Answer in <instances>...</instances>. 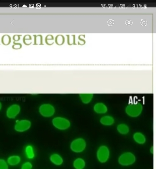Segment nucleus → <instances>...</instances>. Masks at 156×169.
I'll list each match as a JSON object with an SVG mask.
<instances>
[{
	"instance_id": "1",
	"label": "nucleus",
	"mask_w": 156,
	"mask_h": 169,
	"mask_svg": "<svg viewBox=\"0 0 156 169\" xmlns=\"http://www.w3.org/2000/svg\"><path fill=\"white\" fill-rule=\"evenodd\" d=\"M111 151L110 148L106 145H100L97 148L96 152L97 160L101 164L107 163L111 157Z\"/></svg>"
},
{
	"instance_id": "2",
	"label": "nucleus",
	"mask_w": 156,
	"mask_h": 169,
	"mask_svg": "<svg viewBox=\"0 0 156 169\" xmlns=\"http://www.w3.org/2000/svg\"><path fill=\"white\" fill-rule=\"evenodd\" d=\"M136 157L133 153L127 151L123 153L119 156L118 162L123 167L132 166L136 162Z\"/></svg>"
},
{
	"instance_id": "3",
	"label": "nucleus",
	"mask_w": 156,
	"mask_h": 169,
	"mask_svg": "<svg viewBox=\"0 0 156 169\" xmlns=\"http://www.w3.org/2000/svg\"><path fill=\"white\" fill-rule=\"evenodd\" d=\"M87 147L86 141L81 137L76 138L73 140L70 145V149L76 154H81L84 152Z\"/></svg>"
},
{
	"instance_id": "4",
	"label": "nucleus",
	"mask_w": 156,
	"mask_h": 169,
	"mask_svg": "<svg viewBox=\"0 0 156 169\" xmlns=\"http://www.w3.org/2000/svg\"><path fill=\"white\" fill-rule=\"evenodd\" d=\"M143 106L140 103H132L129 104L126 107V111L127 114L132 117H137L141 113Z\"/></svg>"
},
{
	"instance_id": "5",
	"label": "nucleus",
	"mask_w": 156,
	"mask_h": 169,
	"mask_svg": "<svg viewBox=\"0 0 156 169\" xmlns=\"http://www.w3.org/2000/svg\"><path fill=\"white\" fill-rule=\"evenodd\" d=\"M52 123L55 127L61 130L68 129L70 125L69 120L60 117L55 118L52 121Z\"/></svg>"
},
{
	"instance_id": "6",
	"label": "nucleus",
	"mask_w": 156,
	"mask_h": 169,
	"mask_svg": "<svg viewBox=\"0 0 156 169\" xmlns=\"http://www.w3.org/2000/svg\"><path fill=\"white\" fill-rule=\"evenodd\" d=\"M41 114L44 117H48L53 115L55 109L53 106L49 104L42 105L39 109Z\"/></svg>"
},
{
	"instance_id": "7",
	"label": "nucleus",
	"mask_w": 156,
	"mask_h": 169,
	"mask_svg": "<svg viewBox=\"0 0 156 169\" xmlns=\"http://www.w3.org/2000/svg\"><path fill=\"white\" fill-rule=\"evenodd\" d=\"M49 160L52 164L57 166H60L64 162L63 157L57 153H53L49 157Z\"/></svg>"
},
{
	"instance_id": "8",
	"label": "nucleus",
	"mask_w": 156,
	"mask_h": 169,
	"mask_svg": "<svg viewBox=\"0 0 156 169\" xmlns=\"http://www.w3.org/2000/svg\"><path fill=\"white\" fill-rule=\"evenodd\" d=\"M30 121L27 120H22L18 121L15 125V129L18 132H24L30 128Z\"/></svg>"
},
{
	"instance_id": "9",
	"label": "nucleus",
	"mask_w": 156,
	"mask_h": 169,
	"mask_svg": "<svg viewBox=\"0 0 156 169\" xmlns=\"http://www.w3.org/2000/svg\"><path fill=\"white\" fill-rule=\"evenodd\" d=\"M20 111V107L18 105H12L7 110V116L10 118H13L17 116Z\"/></svg>"
},
{
	"instance_id": "10",
	"label": "nucleus",
	"mask_w": 156,
	"mask_h": 169,
	"mask_svg": "<svg viewBox=\"0 0 156 169\" xmlns=\"http://www.w3.org/2000/svg\"><path fill=\"white\" fill-rule=\"evenodd\" d=\"M86 166V161L82 157L76 158L73 163V166L75 169H85Z\"/></svg>"
},
{
	"instance_id": "11",
	"label": "nucleus",
	"mask_w": 156,
	"mask_h": 169,
	"mask_svg": "<svg viewBox=\"0 0 156 169\" xmlns=\"http://www.w3.org/2000/svg\"><path fill=\"white\" fill-rule=\"evenodd\" d=\"M134 140L136 143L139 145H143L146 143V137L142 133L136 132L133 136Z\"/></svg>"
},
{
	"instance_id": "12",
	"label": "nucleus",
	"mask_w": 156,
	"mask_h": 169,
	"mask_svg": "<svg viewBox=\"0 0 156 169\" xmlns=\"http://www.w3.org/2000/svg\"><path fill=\"white\" fill-rule=\"evenodd\" d=\"M20 157L18 155H13L10 156L7 160V162L11 166H15L20 162Z\"/></svg>"
},
{
	"instance_id": "13",
	"label": "nucleus",
	"mask_w": 156,
	"mask_h": 169,
	"mask_svg": "<svg viewBox=\"0 0 156 169\" xmlns=\"http://www.w3.org/2000/svg\"><path fill=\"white\" fill-rule=\"evenodd\" d=\"M94 111L98 113H106L108 109L106 105L102 103H98L94 106Z\"/></svg>"
},
{
	"instance_id": "14",
	"label": "nucleus",
	"mask_w": 156,
	"mask_h": 169,
	"mask_svg": "<svg viewBox=\"0 0 156 169\" xmlns=\"http://www.w3.org/2000/svg\"><path fill=\"white\" fill-rule=\"evenodd\" d=\"M114 119L112 116H106L102 117L100 120L101 123L105 125H111L114 123Z\"/></svg>"
},
{
	"instance_id": "15",
	"label": "nucleus",
	"mask_w": 156,
	"mask_h": 169,
	"mask_svg": "<svg viewBox=\"0 0 156 169\" xmlns=\"http://www.w3.org/2000/svg\"><path fill=\"white\" fill-rule=\"evenodd\" d=\"M25 154L27 158L30 159H33L35 156L34 149L31 145H28L25 149Z\"/></svg>"
},
{
	"instance_id": "16",
	"label": "nucleus",
	"mask_w": 156,
	"mask_h": 169,
	"mask_svg": "<svg viewBox=\"0 0 156 169\" xmlns=\"http://www.w3.org/2000/svg\"><path fill=\"white\" fill-rule=\"evenodd\" d=\"M117 129L121 134L126 135L129 132V128L125 124H120L118 126Z\"/></svg>"
},
{
	"instance_id": "17",
	"label": "nucleus",
	"mask_w": 156,
	"mask_h": 169,
	"mask_svg": "<svg viewBox=\"0 0 156 169\" xmlns=\"http://www.w3.org/2000/svg\"><path fill=\"white\" fill-rule=\"evenodd\" d=\"M80 96L82 100L83 103L87 104L89 103L92 99L93 97L92 93H81Z\"/></svg>"
},
{
	"instance_id": "18",
	"label": "nucleus",
	"mask_w": 156,
	"mask_h": 169,
	"mask_svg": "<svg viewBox=\"0 0 156 169\" xmlns=\"http://www.w3.org/2000/svg\"><path fill=\"white\" fill-rule=\"evenodd\" d=\"M34 45H44L43 37L41 34H34Z\"/></svg>"
},
{
	"instance_id": "19",
	"label": "nucleus",
	"mask_w": 156,
	"mask_h": 169,
	"mask_svg": "<svg viewBox=\"0 0 156 169\" xmlns=\"http://www.w3.org/2000/svg\"><path fill=\"white\" fill-rule=\"evenodd\" d=\"M65 39V37L62 34H58L57 35L55 39V41L56 44L61 46L64 44Z\"/></svg>"
},
{
	"instance_id": "20",
	"label": "nucleus",
	"mask_w": 156,
	"mask_h": 169,
	"mask_svg": "<svg viewBox=\"0 0 156 169\" xmlns=\"http://www.w3.org/2000/svg\"><path fill=\"white\" fill-rule=\"evenodd\" d=\"M11 38L9 35L5 34L2 37V44L5 46L9 45L11 43Z\"/></svg>"
},
{
	"instance_id": "21",
	"label": "nucleus",
	"mask_w": 156,
	"mask_h": 169,
	"mask_svg": "<svg viewBox=\"0 0 156 169\" xmlns=\"http://www.w3.org/2000/svg\"><path fill=\"white\" fill-rule=\"evenodd\" d=\"M67 44L69 45H76V35L75 34H67Z\"/></svg>"
},
{
	"instance_id": "22",
	"label": "nucleus",
	"mask_w": 156,
	"mask_h": 169,
	"mask_svg": "<svg viewBox=\"0 0 156 169\" xmlns=\"http://www.w3.org/2000/svg\"><path fill=\"white\" fill-rule=\"evenodd\" d=\"M32 37L30 34H26L23 38V41L24 44L26 46H29L32 44Z\"/></svg>"
},
{
	"instance_id": "23",
	"label": "nucleus",
	"mask_w": 156,
	"mask_h": 169,
	"mask_svg": "<svg viewBox=\"0 0 156 169\" xmlns=\"http://www.w3.org/2000/svg\"><path fill=\"white\" fill-rule=\"evenodd\" d=\"M54 38L52 34H48L46 37L45 41L46 44L49 46L53 45L54 43Z\"/></svg>"
},
{
	"instance_id": "24",
	"label": "nucleus",
	"mask_w": 156,
	"mask_h": 169,
	"mask_svg": "<svg viewBox=\"0 0 156 169\" xmlns=\"http://www.w3.org/2000/svg\"><path fill=\"white\" fill-rule=\"evenodd\" d=\"M8 163L3 159L0 160V169H9Z\"/></svg>"
},
{
	"instance_id": "25",
	"label": "nucleus",
	"mask_w": 156,
	"mask_h": 169,
	"mask_svg": "<svg viewBox=\"0 0 156 169\" xmlns=\"http://www.w3.org/2000/svg\"><path fill=\"white\" fill-rule=\"evenodd\" d=\"M32 164L30 162H26L22 164L21 169H32Z\"/></svg>"
},
{
	"instance_id": "26",
	"label": "nucleus",
	"mask_w": 156,
	"mask_h": 169,
	"mask_svg": "<svg viewBox=\"0 0 156 169\" xmlns=\"http://www.w3.org/2000/svg\"><path fill=\"white\" fill-rule=\"evenodd\" d=\"M13 45L12 46V48L14 50H18L20 49L22 47V44L20 43L13 42Z\"/></svg>"
},
{
	"instance_id": "27",
	"label": "nucleus",
	"mask_w": 156,
	"mask_h": 169,
	"mask_svg": "<svg viewBox=\"0 0 156 169\" xmlns=\"http://www.w3.org/2000/svg\"><path fill=\"white\" fill-rule=\"evenodd\" d=\"M22 36V35L15 34L13 35L12 39L15 42H18L20 40L21 37Z\"/></svg>"
},
{
	"instance_id": "28",
	"label": "nucleus",
	"mask_w": 156,
	"mask_h": 169,
	"mask_svg": "<svg viewBox=\"0 0 156 169\" xmlns=\"http://www.w3.org/2000/svg\"><path fill=\"white\" fill-rule=\"evenodd\" d=\"M141 23L143 26H146L147 25V22L145 19H142Z\"/></svg>"
},
{
	"instance_id": "29",
	"label": "nucleus",
	"mask_w": 156,
	"mask_h": 169,
	"mask_svg": "<svg viewBox=\"0 0 156 169\" xmlns=\"http://www.w3.org/2000/svg\"><path fill=\"white\" fill-rule=\"evenodd\" d=\"M150 152L151 154L153 155L154 153V149L153 146H151L150 149Z\"/></svg>"
},
{
	"instance_id": "30",
	"label": "nucleus",
	"mask_w": 156,
	"mask_h": 169,
	"mask_svg": "<svg viewBox=\"0 0 156 169\" xmlns=\"http://www.w3.org/2000/svg\"><path fill=\"white\" fill-rule=\"evenodd\" d=\"M108 25L112 26L114 24V20H112V19H110L108 22Z\"/></svg>"
},
{
	"instance_id": "31",
	"label": "nucleus",
	"mask_w": 156,
	"mask_h": 169,
	"mask_svg": "<svg viewBox=\"0 0 156 169\" xmlns=\"http://www.w3.org/2000/svg\"><path fill=\"white\" fill-rule=\"evenodd\" d=\"M125 23L126 25L130 26L132 24L133 22L130 20H128Z\"/></svg>"
}]
</instances>
